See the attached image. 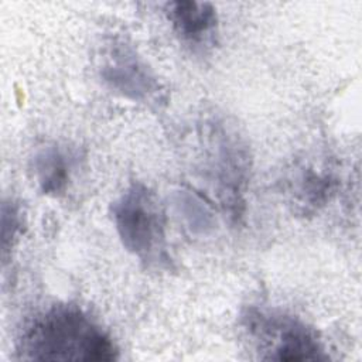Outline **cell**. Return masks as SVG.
<instances>
[{
    "label": "cell",
    "instance_id": "6da1fadb",
    "mask_svg": "<svg viewBox=\"0 0 362 362\" xmlns=\"http://www.w3.org/2000/svg\"><path fill=\"white\" fill-rule=\"evenodd\" d=\"M23 359L109 362L119 351L109 334L78 305L58 304L45 310L24 329Z\"/></svg>",
    "mask_w": 362,
    "mask_h": 362
},
{
    "label": "cell",
    "instance_id": "7a4b0ae2",
    "mask_svg": "<svg viewBox=\"0 0 362 362\" xmlns=\"http://www.w3.org/2000/svg\"><path fill=\"white\" fill-rule=\"evenodd\" d=\"M113 222L123 246L147 264L165 256L164 214L154 194L143 184L130 185L112 206Z\"/></svg>",
    "mask_w": 362,
    "mask_h": 362
},
{
    "label": "cell",
    "instance_id": "3957f363",
    "mask_svg": "<svg viewBox=\"0 0 362 362\" xmlns=\"http://www.w3.org/2000/svg\"><path fill=\"white\" fill-rule=\"evenodd\" d=\"M245 328L267 352L264 359L317 361L324 359V348L315 332L298 318L276 311L249 308L243 315Z\"/></svg>",
    "mask_w": 362,
    "mask_h": 362
},
{
    "label": "cell",
    "instance_id": "277c9868",
    "mask_svg": "<svg viewBox=\"0 0 362 362\" xmlns=\"http://www.w3.org/2000/svg\"><path fill=\"white\" fill-rule=\"evenodd\" d=\"M105 83L120 95L140 102L158 96L160 85L147 65L124 42H113L100 68Z\"/></svg>",
    "mask_w": 362,
    "mask_h": 362
},
{
    "label": "cell",
    "instance_id": "5b68a950",
    "mask_svg": "<svg viewBox=\"0 0 362 362\" xmlns=\"http://www.w3.org/2000/svg\"><path fill=\"white\" fill-rule=\"evenodd\" d=\"M165 14L174 31L191 45H206L216 34L218 17L209 3L170 1L165 6Z\"/></svg>",
    "mask_w": 362,
    "mask_h": 362
},
{
    "label": "cell",
    "instance_id": "8992f818",
    "mask_svg": "<svg viewBox=\"0 0 362 362\" xmlns=\"http://www.w3.org/2000/svg\"><path fill=\"white\" fill-rule=\"evenodd\" d=\"M69 158L58 147H44L34 157V174L41 191L57 197L65 191L69 181Z\"/></svg>",
    "mask_w": 362,
    "mask_h": 362
},
{
    "label": "cell",
    "instance_id": "52a82bcc",
    "mask_svg": "<svg viewBox=\"0 0 362 362\" xmlns=\"http://www.w3.org/2000/svg\"><path fill=\"white\" fill-rule=\"evenodd\" d=\"M3 216H1V247L3 257L6 259L7 252L13 247L14 239L20 230L21 219L18 208L13 202L3 204Z\"/></svg>",
    "mask_w": 362,
    "mask_h": 362
}]
</instances>
